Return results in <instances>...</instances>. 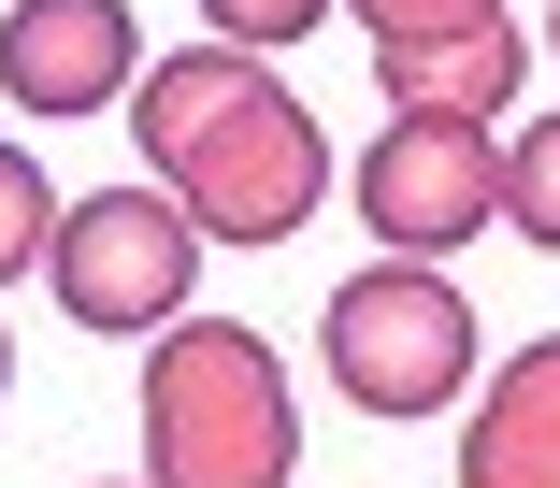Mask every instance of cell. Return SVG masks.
I'll use <instances>...</instances> for the list:
<instances>
[{"label": "cell", "instance_id": "cell-1", "mask_svg": "<svg viewBox=\"0 0 560 488\" xmlns=\"http://www.w3.org/2000/svg\"><path fill=\"white\" fill-rule=\"evenodd\" d=\"M130 130H144V173L201 216V244H288L330 201V130L288 101V72H259L245 44L159 58L130 86Z\"/></svg>", "mask_w": 560, "mask_h": 488}, {"label": "cell", "instance_id": "cell-2", "mask_svg": "<svg viewBox=\"0 0 560 488\" xmlns=\"http://www.w3.org/2000/svg\"><path fill=\"white\" fill-rule=\"evenodd\" d=\"M288 460H302V403L245 316L144 330V474L159 488H288Z\"/></svg>", "mask_w": 560, "mask_h": 488}, {"label": "cell", "instance_id": "cell-3", "mask_svg": "<svg viewBox=\"0 0 560 488\" xmlns=\"http://www.w3.org/2000/svg\"><path fill=\"white\" fill-rule=\"evenodd\" d=\"M316 330H330V388H346L360 417H445V403L475 388V302L445 288L431 259H402V244H388L374 274L330 288Z\"/></svg>", "mask_w": 560, "mask_h": 488}, {"label": "cell", "instance_id": "cell-4", "mask_svg": "<svg viewBox=\"0 0 560 488\" xmlns=\"http://www.w3.org/2000/svg\"><path fill=\"white\" fill-rule=\"evenodd\" d=\"M44 274H58V316H72V330L144 345V330H173L187 288H201V216H187L173 187H86V201H58V230H44Z\"/></svg>", "mask_w": 560, "mask_h": 488}, {"label": "cell", "instance_id": "cell-5", "mask_svg": "<svg viewBox=\"0 0 560 488\" xmlns=\"http://www.w3.org/2000/svg\"><path fill=\"white\" fill-rule=\"evenodd\" d=\"M360 216H374V244H402V259H445V244L503 230L489 115H388V144L360 159Z\"/></svg>", "mask_w": 560, "mask_h": 488}, {"label": "cell", "instance_id": "cell-6", "mask_svg": "<svg viewBox=\"0 0 560 488\" xmlns=\"http://www.w3.org/2000/svg\"><path fill=\"white\" fill-rule=\"evenodd\" d=\"M130 86H144V15L130 0H15V15H0V101L101 115Z\"/></svg>", "mask_w": 560, "mask_h": 488}, {"label": "cell", "instance_id": "cell-7", "mask_svg": "<svg viewBox=\"0 0 560 488\" xmlns=\"http://www.w3.org/2000/svg\"><path fill=\"white\" fill-rule=\"evenodd\" d=\"M460 488H560V330L517 345L489 403L460 417Z\"/></svg>", "mask_w": 560, "mask_h": 488}, {"label": "cell", "instance_id": "cell-8", "mask_svg": "<svg viewBox=\"0 0 560 488\" xmlns=\"http://www.w3.org/2000/svg\"><path fill=\"white\" fill-rule=\"evenodd\" d=\"M517 72H532L517 15H503V30H460V44H374L388 115H503V101H517Z\"/></svg>", "mask_w": 560, "mask_h": 488}, {"label": "cell", "instance_id": "cell-9", "mask_svg": "<svg viewBox=\"0 0 560 488\" xmlns=\"http://www.w3.org/2000/svg\"><path fill=\"white\" fill-rule=\"evenodd\" d=\"M503 230L560 259V115H532V130H517V159H503Z\"/></svg>", "mask_w": 560, "mask_h": 488}, {"label": "cell", "instance_id": "cell-10", "mask_svg": "<svg viewBox=\"0 0 560 488\" xmlns=\"http://www.w3.org/2000/svg\"><path fill=\"white\" fill-rule=\"evenodd\" d=\"M44 216H58V201H44V173L0 144V288H15V274H44Z\"/></svg>", "mask_w": 560, "mask_h": 488}, {"label": "cell", "instance_id": "cell-11", "mask_svg": "<svg viewBox=\"0 0 560 488\" xmlns=\"http://www.w3.org/2000/svg\"><path fill=\"white\" fill-rule=\"evenodd\" d=\"M374 44H460V30H503V0H360Z\"/></svg>", "mask_w": 560, "mask_h": 488}, {"label": "cell", "instance_id": "cell-12", "mask_svg": "<svg viewBox=\"0 0 560 488\" xmlns=\"http://www.w3.org/2000/svg\"><path fill=\"white\" fill-rule=\"evenodd\" d=\"M201 15H215V44H245V58H273V44H302V30L330 15V0H201Z\"/></svg>", "mask_w": 560, "mask_h": 488}, {"label": "cell", "instance_id": "cell-13", "mask_svg": "<svg viewBox=\"0 0 560 488\" xmlns=\"http://www.w3.org/2000/svg\"><path fill=\"white\" fill-rule=\"evenodd\" d=\"M0 403H15V330H0Z\"/></svg>", "mask_w": 560, "mask_h": 488}, {"label": "cell", "instance_id": "cell-14", "mask_svg": "<svg viewBox=\"0 0 560 488\" xmlns=\"http://www.w3.org/2000/svg\"><path fill=\"white\" fill-rule=\"evenodd\" d=\"M546 44H560V15H546Z\"/></svg>", "mask_w": 560, "mask_h": 488}, {"label": "cell", "instance_id": "cell-15", "mask_svg": "<svg viewBox=\"0 0 560 488\" xmlns=\"http://www.w3.org/2000/svg\"><path fill=\"white\" fill-rule=\"evenodd\" d=\"M144 488H159V474H144Z\"/></svg>", "mask_w": 560, "mask_h": 488}]
</instances>
